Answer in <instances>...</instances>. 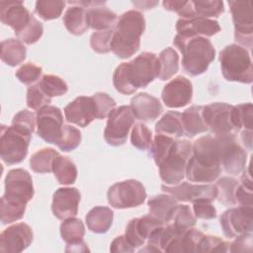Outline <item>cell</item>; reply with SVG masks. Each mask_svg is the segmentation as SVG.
<instances>
[{"label": "cell", "mask_w": 253, "mask_h": 253, "mask_svg": "<svg viewBox=\"0 0 253 253\" xmlns=\"http://www.w3.org/2000/svg\"><path fill=\"white\" fill-rule=\"evenodd\" d=\"M159 75V60L155 53L143 51L134 59L121 63L113 74L116 90L131 95L138 88H145Z\"/></svg>", "instance_id": "1"}, {"label": "cell", "mask_w": 253, "mask_h": 253, "mask_svg": "<svg viewBox=\"0 0 253 253\" xmlns=\"http://www.w3.org/2000/svg\"><path fill=\"white\" fill-rule=\"evenodd\" d=\"M145 30L143 14L136 10L123 13L116 22L111 41V50L120 58H128L140 46V37Z\"/></svg>", "instance_id": "2"}, {"label": "cell", "mask_w": 253, "mask_h": 253, "mask_svg": "<svg viewBox=\"0 0 253 253\" xmlns=\"http://www.w3.org/2000/svg\"><path fill=\"white\" fill-rule=\"evenodd\" d=\"M173 43L183 55L182 66L185 72L191 76L205 73L215 57L211 42L204 37L186 38L177 34Z\"/></svg>", "instance_id": "3"}, {"label": "cell", "mask_w": 253, "mask_h": 253, "mask_svg": "<svg viewBox=\"0 0 253 253\" xmlns=\"http://www.w3.org/2000/svg\"><path fill=\"white\" fill-rule=\"evenodd\" d=\"M220 69L227 81L250 84L253 81V65L249 51L232 43L219 52Z\"/></svg>", "instance_id": "4"}, {"label": "cell", "mask_w": 253, "mask_h": 253, "mask_svg": "<svg viewBox=\"0 0 253 253\" xmlns=\"http://www.w3.org/2000/svg\"><path fill=\"white\" fill-rule=\"evenodd\" d=\"M32 134L16 125L1 126L0 156L6 165L19 164L26 158Z\"/></svg>", "instance_id": "5"}, {"label": "cell", "mask_w": 253, "mask_h": 253, "mask_svg": "<svg viewBox=\"0 0 253 253\" xmlns=\"http://www.w3.org/2000/svg\"><path fill=\"white\" fill-rule=\"evenodd\" d=\"M193 154L189 140L176 139L173 148L158 166L161 180L167 185H177L186 176L188 161Z\"/></svg>", "instance_id": "6"}, {"label": "cell", "mask_w": 253, "mask_h": 253, "mask_svg": "<svg viewBox=\"0 0 253 253\" xmlns=\"http://www.w3.org/2000/svg\"><path fill=\"white\" fill-rule=\"evenodd\" d=\"M35 194L33 179L29 172L22 168L10 170L5 178V193L1 201L19 207H25Z\"/></svg>", "instance_id": "7"}, {"label": "cell", "mask_w": 253, "mask_h": 253, "mask_svg": "<svg viewBox=\"0 0 253 253\" xmlns=\"http://www.w3.org/2000/svg\"><path fill=\"white\" fill-rule=\"evenodd\" d=\"M147 197L144 186L129 179L111 186L107 193L108 203L115 209H129L142 205Z\"/></svg>", "instance_id": "8"}, {"label": "cell", "mask_w": 253, "mask_h": 253, "mask_svg": "<svg viewBox=\"0 0 253 253\" xmlns=\"http://www.w3.org/2000/svg\"><path fill=\"white\" fill-rule=\"evenodd\" d=\"M135 117L130 106L115 108L108 116L104 130L106 142L112 146H121L126 141L127 134L134 123Z\"/></svg>", "instance_id": "9"}, {"label": "cell", "mask_w": 253, "mask_h": 253, "mask_svg": "<svg viewBox=\"0 0 253 253\" xmlns=\"http://www.w3.org/2000/svg\"><path fill=\"white\" fill-rule=\"evenodd\" d=\"M232 21L234 25L235 41L247 48L252 47L253 42V18L252 1H228ZM246 48V49H247Z\"/></svg>", "instance_id": "10"}, {"label": "cell", "mask_w": 253, "mask_h": 253, "mask_svg": "<svg viewBox=\"0 0 253 253\" xmlns=\"http://www.w3.org/2000/svg\"><path fill=\"white\" fill-rule=\"evenodd\" d=\"M37 134L47 143L58 144L62 135L63 116L59 108L44 106L37 111Z\"/></svg>", "instance_id": "11"}, {"label": "cell", "mask_w": 253, "mask_h": 253, "mask_svg": "<svg viewBox=\"0 0 253 253\" xmlns=\"http://www.w3.org/2000/svg\"><path fill=\"white\" fill-rule=\"evenodd\" d=\"M219 223L223 234L228 238L250 234L253 229V209L243 206L228 209L221 214Z\"/></svg>", "instance_id": "12"}, {"label": "cell", "mask_w": 253, "mask_h": 253, "mask_svg": "<svg viewBox=\"0 0 253 253\" xmlns=\"http://www.w3.org/2000/svg\"><path fill=\"white\" fill-rule=\"evenodd\" d=\"M233 106L226 103H211L203 107L202 116L204 122L213 134L234 133L231 113Z\"/></svg>", "instance_id": "13"}, {"label": "cell", "mask_w": 253, "mask_h": 253, "mask_svg": "<svg viewBox=\"0 0 253 253\" xmlns=\"http://www.w3.org/2000/svg\"><path fill=\"white\" fill-rule=\"evenodd\" d=\"M163 192L171 195L178 202L198 201L213 202L217 197V189L215 185L211 184H190L188 182H180V184L173 186L161 185Z\"/></svg>", "instance_id": "14"}, {"label": "cell", "mask_w": 253, "mask_h": 253, "mask_svg": "<svg viewBox=\"0 0 253 253\" xmlns=\"http://www.w3.org/2000/svg\"><path fill=\"white\" fill-rule=\"evenodd\" d=\"M64 116L68 123L75 124L81 127L90 125L98 119V109L94 98L79 96L64 108Z\"/></svg>", "instance_id": "15"}, {"label": "cell", "mask_w": 253, "mask_h": 253, "mask_svg": "<svg viewBox=\"0 0 253 253\" xmlns=\"http://www.w3.org/2000/svg\"><path fill=\"white\" fill-rule=\"evenodd\" d=\"M32 228L25 222L13 224L4 229L0 234L1 252H22L33 241Z\"/></svg>", "instance_id": "16"}, {"label": "cell", "mask_w": 253, "mask_h": 253, "mask_svg": "<svg viewBox=\"0 0 253 253\" xmlns=\"http://www.w3.org/2000/svg\"><path fill=\"white\" fill-rule=\"evenodd\" d=\"M193 85L180 75L168 82L161 93V99L168 108H182L192 101Z\"/></svg>", "instance_id": "17"}, {"label": "cell", "mask_w": 253, "mask_h": 253, "mask_svg": "<svg viewBox=\"0 0 253 253\" xmlns=\"http://www.w3.org/2000/svg\"><path fill=\"white\" fill-rule=\"evenodd\" d=\"M81 195L76 188H59L52 196L51 211L58 219L74 217L78 212Z\"/></svg>", "instance_id": "18"}, {"label": "cell", "mask_w": 253, "mask_h": 253, "mask_svg": "<svg viewBox=\"0 0 253 253\" xmlns=\"http://www.w3.org/2000/svg\"><path fill=\"white\" fill-rule=\"evenodd\" d=\"M162 225H164V223L151 214L135 217L128 221L126 227L125 236L134 248H138L144 245L150 234Z\"/></svg>", "instance_id": "19"}, {"label": "cell", "mask_w": 253, "mask_h": 253, "mask_svg": "<svg viewBox=\"0 0 253 253\" xmlns=\"http://www.w3.org/2000/svg\"><path fill=\"white\" fill-rule=\"evenodd\" d=\"M34 16L24 6L22 1L7 0L0 2V19L1 22L11 27L15 35L22 32L31 22Z\"/></svg>", "instance_id": "20"}, {"label": "cell", "mask_w": 253, "mask_h": 253, "mask_svg": "<svg viewBox=\"0 0 253 253\" xmlns=\"http://www.w3.org/2000/svg\"><path fill=\"white\" fill-rule=\"evenodd\" d=\"M178 35L186 38L204 37L209 38L220 31L217 21L195 16L190 19H179L176 23Z\"/></svg>", "instance_id": "21"}, {"label": "cell", "mask_w": 253, "mask_h": 253, "mask_svg": "<svg viewBox=\"0 0 253 253\" xmlns=\"http://www.w3.org/2000/svg\"><path fill=\"white\" fill-rule=\"evenodd\" d=\"M130 108L135 119L142 122H153L163 111L160 101L148 94L138 93L130 100Z\"/></svg>", "instance_id": "22"}, {"label": "cell", "mask_w": 253, "mask_h": 253, "mask_svg": "<svg viewBox=\"0 0 253 253\" xmlns=\"http://www.w3.org/2000/svg\"><path fill=\"white\" fill-rule=\"evenodd\" d=\"M247 152L240 146L233 135L226 143L220 161V166L223 170L231 175L240 174L246 165Z\"/></svg>", "instance_id": "23"}, {"label": "cell", "mask_w": 253, "mask_h": 253, "mask_svg": "<svg viewBox=\"0 0 253 253\" xmlns=\"http://www.w3.org/2000/svg\"><path fill=\"white\" fill-rule=\"evenodd\" d=\"M149 214L157 218L164 224L172 220L174 211L178 206V201L171 195L160 194L151 197L147 202Z\"/></svg>", "instance_id": "24"}, {"label": "cell", "mask_w": 253, "mask_h": 253, "mask_svg": "<svg viewBox=\"0 0 253 253\" xmlns=\"http://www.w3.org/2000/svg\"><path fill=\"white\" fill-rule=\"evenodd\" d=\"M71 6L66 10L63 16V23L67 31L74 36L83 35L89 28L87 18V8L74 4L72 1L67 2Z\"/></svg>", "instance_id": "25"}, {"label": "cell", "mask_w": 253, "mask_h": 253, "mask_svg": "<svg viewBox=\"0 0 253 253\" xmlns=\"http://www.w3.org/2000/svg\"><path fill=\"white\" fill-rule=\"evenodd\" d=\"M221 173V167L209 166L197 161L193 156L188 161L186 177L190 182L211 183L215 181Z\"/></svg>", "instance_id": "26"}, {"label": "cell", "mask_w": 253, "mask_h": 253, "mask_svg": "<svg viewBox=\"0 0 253 253\" xmlns=\"http://www.w3.org/2000/svg\"><path fill=\"white\" fill-rule=\"evenodd\" d=\"M105 5V4H103ZM103 5L87 8L89 27L96 31L113 29L118 20L117 14Z\"/></svg>", "instance_id": "27"}, {"label": "cell", "mask_w": 253, "mask_h": 253, "mask_svg": "<svg viewBox=\"0 0 253 253\" xmlns=\"http://www.w3.org/2000/svg\"><path fill=\"white\" fill-rule=\"evenodd\" d=\"M203 106H191L181 114L182 125L184 128V135L192 138L199 133L208 130L202 116Z\"/></svg>", "instance_id": "28"}, {"label": "cell", "mask_w": 253, "mask_h": 253, "mask_svg": "<svg viewBox=\"0 0 253 253\" xmlns=\"http://www.w3.org/2000/svg\"><path fill=\"white\" fill-rule=\"evenodd\" d=\"M114 218L113 211L108 207H95L86 215V223L90 231L94 233H106L112 226Z\"/></svg>", "instance_id": "29"}, {"label": "cell", "mask_w": 253, "mask_h": 253, "mask_svg": "<svg viewBox=\"0 0 253 253\" xmlns=\"http://www.w3.org/2000/svg\"><path fill=\"white\" fill-rule=\"evenodd\" d=\"M1 60L9 66H17L26 59L27 49L24 43L16 39H7L1 42Z\"/></svg>", "instance_id": "30"}, {"label": "cell", "mask_w": 253, "mask_h": 253, "mask_svg": "<svg viewBox=\"0 0 253 253\" xmlns=\"http://www.w3.org/2000/svg\"><path fill=\"white\" fill-rule=\"evenodd\" d=\"M155 131L158 134L179 138L184 135V128L181 120V113L175 111L167 112L155 125Z\"/></svg>", "instance_id": "31"}, {"label": "cell", "mask_w": 253, "mask_h": 253, "mask_svg": "<svg viewBox=\"0 0 253 253\" xmlns=\"http://www.w3.org/2000/svg\"><path fill=\"white\" fill-rule=\"evenodd\" d=\"M52 172L61 185H71L76 181L77 168L73 161L67 156L58 154L53 161Z\"/></svg>", "instance_id": "32"}, {"label": "cell", "mask_w": 253, "mask_h": 253, "mask_svg": "<svg viewBox=\"0 0 253 253\" xmlns=\"http://www.w3.org/2000/svg\"><path fill=\"white\" fill-rule=\"evenodd\" d=\"M159 60V75L158 78L162 81L170 79L179 70V55L172 47L163 49L158 57Z\"/></svg>", "instance_id": "33"}, {"label": "cell", "mask_w": 253, "mask_h": 253, "mask_svg": "<svg viewBox=\"0 0 253 253\" xmlns=\"http://www.w3.org/2000/svg\"><path fill=\"white\" fill-rule=\"evenodd\" d=\"M85 227L81 219L76 217H69L63 220L60 224L61 238L66 242V245L75 244L84 241Z\"/></svg>", "instance_id": "34"}, {"label": "cell", "mask_w": 253, "mask_h": 253, "mask_svg": "<svg viewBox=\"0 0 253 253\" xmlns=\"http://www.w3.org/2000/svg\"><path fill=\"white\" fill-rule=\"evenodd\" d=\"M59 153L53 148L46 147L35 152L30 159V167L36 173L52 172L53 161Z\"/></svg>", "instance_id": "35"}, {"label": "cell", "mask_w": 253, "mask_h": 253, "mask_svg": "<svg viewBox=\"0 0 253 253\" xmlns=\"http://www.w3.org/2000/svg\"><path fill=\"white\" fill-rule=\"evenodd\" d=\"M232 125L235 131L252 130L253 128V106L251 103L233 106L231 113Z\"/></svg>", "instance_id": "36"}, {"label": "cell", "mask_w": 253, "mask_h": 253, "mask_svg": "<svg viewBox=\"0 0 253 253\" xmlns=\"http://www.w3.org/2000/svg\"><path fill=\"white\" fill-rule=\"evenodd\" d=\"M238 185V181L232 177H221L217 180L215 187L217 189V197L219 203L224 206H234L235 201V189Z\"/></svg>", "instance_id": "37"}, {"label": "cell", "mask_w": 253, "mask_h": 253, "mask_svg": "<svg viewBox=\"0 0 253 253\" xmlns=\"http://www.w3.org/2000/svg\"><path fill=\"white\" fill-rule=\"evenodd\" d=\"M65 5L66 2L61 0H39L36 2L35 12L42 20L49 21L57 19L61 15Z\"/></svg>", "instance_id": "38"}, {"label": "cell", "mask_w": 253, "mask_h": 253, "mask_svg": "<svg viewBox=\"0 0 253 253\" xmlns=\"http://www.w3.org/2000/svg\"><path fill=\"white\" fill-rule=\"evenodd\" d=\"M176 142L175 138H172L163 134H156L152 140L150 146L151 156L157 166L161 164V162L168 155L170 150L173 148Z\"/></svg>", "instance_id": "39"}, {"label": "cell", "mask_w": 253, "mask_h": 253, "mask_svg": "<svg viewBox=\"0 0 253 253\" xmlns=\"http://www.w3.org/2000/svg\"><path fill=\"white\" fill-rule=\"evenodd\" d=\"M235 201L236 204L243 207H252L253 195H252V179L250 175V167L244 170L240 182L235 189Z\"/></svg>", "instance_id": "40"}, {"label": "cell", "mask_w": 253, "mask_h": 253, "mask_svg": "<svg viewBox=\"0 0 253 253\" xmlns=\"http://www.w3.org/2000/svg\"><path fill=\"white\" fill-rule=\"evenodd\" d=\"M196 16L208 18H217L224 12V4L219 0H198L192 1Z\"/></svg>", "instance_id": "41"}, {"label": "cell", "mask_w": 253, "mask_h": 253, "mask_svg": "<svg viewBox=\"0 0 253 253\" xmlns=\"http://www.w3.org/2000/svg\"><path fill=\"white\" fill-rule=\"evenodd\" d=\"M39 85L50 99L52 97L62 96L68 91L66 82L60 77L52 74L43 75L39 82Z\"/></svg>", "instance_id": "42"}, {"label": "cell", "mask_w": 253, "mask_h": 253, "mask_svg": "<svg viewBox=\"0 0 253 253\" xmlns=\"http://www.w3.org/2000/svg\"><path fill=\"white\" fill-rule=\"evenodd\" d=\"M172 220L174 226L182 232L187 231L196 224V216L192 212L191 208L187 205L177 206Z\"/></svg>", "instance_id": "43"}, {"label": "cell", "mask_w": 253, "mask_h": 253, "mask_svg": "<svg viewBox=\"0 0 253 253\" xmlns=\"http://www.w3.org/2000/svg\"><path fill=\"white\" fill-rule=\"evenodd\" d=\"M130 142L139 150H146L150 148L152 143L151 130L142 123L135 124L131 129Z\"/></svg>", "instance_id": "44"}, {"label": "cell", "mask_w": 253, "mask_h": 253, "mask_svg": "<svg viewBox=\"0 0 253 253\" xmlns=\"http://www.w3.org/2000/svg\"><path fill=\"white\" fill-rule=\"evenodd\" d=\"M81 142V132L75 126L64 125L62 129V135L57 147L65 152L72 151L79 146Z\"/></svg>", "instance_id": "45"}, {"label": "cell", "mask_w": 253, "mask_h": 253, "mask_svg": "<svg viewBox=\"0 0 253 253\" xmlns=\"http://www.w3.org/2000/svg\"><path fill=\"white\" fill-rule=\"evenodd\" d=\"M43 27L35 17L32 18L31 22L25 27V29L16 35L19 41L26 44H33L37 42L42 36Z\"/></svg>", "instance_id": "46"}, {"label": "cell", "mask_w": 253, "mask_h": 253, "mask_svg": "<svg viewBox=\"0 0 253 253\" xmlns=\"http://www.w3.org/2000/svg\"><path fill=\"white\" fill-rule=\"evenodd\" d=\"M113 34L114 28L93 33L90 38V45L92 49L98 53H108L111 51V41Z\"/></svg>", "instance_id": "47"}, {"label": "cell", "mask_w": 253, "mask_h": 253, "mask_svg": "<svg viewBox=\"0 0 253 253\" xmlns=\"http://www.w3.org/2000/svg\"><path fill=\"white\" fill-rule=\"evenodd\" d=\"M51 99L42 91L38 84L32 85L27 90V106L33 110H40L49 105Z\"/></svg>", "instance_id": "48"}, {"label": "cell", "mask_w": 253, "mask_h": 253, "mask_svg": "<svg viewBox=\"0 0 253 253\" xmlns=\"http://www.w3.org/2000/svg\"><path fill=\"white\" fill-rule=\"evenodd\" d=\"M229 251V243L217 236L204 235L201 239L196 252H227Z\"/></svg>", "instance_id": "49"}, {"label": "cell", "mask_w": 253, "mask_h": 253, "mask_svg": "<svg viewBox=\"0 0 253 253\" xmlns=\"http://www.w3.org/2000/svg\"><path fill=\"white\" fill-rule=\"evenodd\" d=\"M20 82L25 85H31L38 82L42 76V67L33 62L23 64L15 73Z\"/></svg>", "instance_id": "50"}, {"label": "cell", "mask_w": 253, "mask_h": 253, "mask_svg": "<svg viewBox=\"0 0 253 253\" xmlns=\"http://www.w3.org/2000/svg\"><path fill=\"white\" fill-rule=\"evenodd\" d=\"M165 10L176 12L181 19H190L196 16L192 1H163Z\"/></svg>", "instance_id": "51"}, {"label": "cell", "mask_w": 253, "mask_h": 253, "mask_svg": "<svg viewBox=\"0 0 253 253\" xmlns=\"http://www.w3.org/2000/svg\"><path fill=\"white\" fill-rule=\"evenodd\" d=\"M94 98L97 109H98V119L103 120L109 116V114L116 108V101L110 97L107 93L99 92L92 95Z\"/></svg>", "instance_id": "52"}, {"label": "cell", "mask_w": 253, "mask_h": 253, "mask_svg": "<svg viewBox=\"0 0 253 253\" xmlns=\"http://www.w3.org/2000/svg\"><path fill=\"white\" fill-rule=\"evenodd\" d=\"M12 125L19 126L33 133L35 130V126H37V118L32 112L28 110H22L14 116L12 120Z\"/></svg>", "instance_id": "53"}, {"label": "cell", "mask_w": 253, "mask_h": 253, "mask_svg": "<svg viewBox=\"0 0 253 253\" xmlns=\"http://www.w3.org/2000/svg\"><path fill=\"white\" fill-rule=\"evenodd\" d=\"M193 211L196 218L213 219L216 217V210L211 202L198 201L193 203Z\"/></svg>", "instance_id": "54"}, {"label": "cell", "mask_w": 253, "mask_h": 253, "mask_svg": "<svg viewBox=\"0 0 253 253\" xmlns=\"http://www.w3.org/2000/svg\"><path fill=\"white\" fill-rule=\"evenodd\" d=\"M230 252H251L252 251V233L235 237V240L229 244Z\"/></svg>", "instance_id": "55"}, {"label": "cell", "mask_w": 253, "mask_h": 253, "mask_svg": "<svg viewBox=\"0 0 253 253\" xmlns=\"http://www.w3.org/2000/svg\"><path fill=\"white\" fill-rule=\"evenodd\" d=\"M135 248L127 241L125 235L116 237L110 246L111 252H133Z\"/></svg>", "instance_id": "56"}, {"label": "cell", "mask_w": 253, "mask_h": 253, "mask_svg": "<svg viewBox=\"0 0 253 253\" xmlns=\"http://www.w3.org/2000/svg\"><path fill=\"white\" fill-rule=\"evenodd\" d=\"M240 138L242 144L247 148L249 151L252 150V130H241Z\"/></svg>", "instance_id": "57"}, {"label": "cell", "mask_w": 253, "mask_h": 253, "mask_svg": "<svg viewBox=\"0 0 253 253\" xmlns=\"http://www.w3.org/2000/svg\"><path fill=\"white\" fill-rule=\"evenodd\" d=\"M65 251L66 252H87V251H89V249L87 247V244L84 241H82L79 243L66 245Z\"/></svg>", "instance_id": "58"}, {"label": "cell", "mask_w": 253, "mask_h": 253, "mask_svg": "<svg viewBox=\"0 0 253 253\" xmlns=\"http://www.w3.org/2000/svg\"><path fill=\"white\" fill-rule=\"evenodd\" d=\"M132 4L139 9L149 10V9H152L155 5H157L158 2L157 1H134L132 2Z\"/></svg>", "instance_id": "59"}]
</instances>
